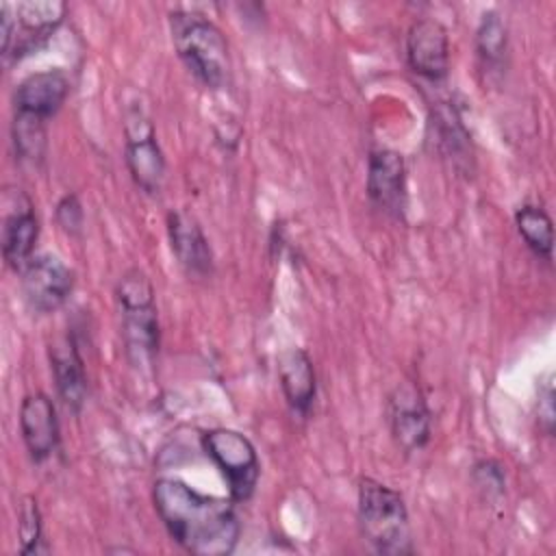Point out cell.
<instances>
[{"mask_svg": "<svg viewBox=\"0 0 556 556\" xmlns=\"http://www.w3.org/2000/svg\"><path fill=\"white\" fill-rule=\"evenodd\" d=\"M115 298L122 311V339L126 356L135 367H150L159 352L161 330L154 287L148 274L139 267L126 269L117 280Z\"/></svg>", "mask_w": 556, "mask_h": 556, "instance_id": "cell-4", "label": "cell"}, {"mask_svg": "<svg viewBox=\"0 0 556 556\" xmlns=\"http://www.w3.org/2000/svg\"><path fill=\"white\" fill-rule=\"evenodd\" d=\"M202 450L228 482L230 500L248 502L261 476V463L252 441L232 428H211L202 434Z\"/></svg>", "mask_w": 556, "mask_h": 556, "instance_id": "cell-6", "label": "cell"}, {"mask_svg": "<svg viewBox=\"0 0 556 556\" xmlns=\"http://www.w3.org/2000/svg\"><path fill=\"white\" fill-rule=\"evenodd\" d=\"M67 13L65 2H4L0 7L2 17V56L4 61H20L22 56L37 52L61 26Z\"/></svg>", "mask_w": 556, "mask_h": 556, "instance_id": "cell-5", "label": "cell"}, {"mask_svg": "<svg viewBox=\"0 0 556 556\" xmlns=\"http://www.w3.org/2000/svg\"><path fill=\"white\" fill-rule=\"evenodd\" d=\"M539 426L541 430L552 437L556 424V408H554V376L552 371L539 376Z\"/></svg>", "mask_w": 556, "mask_h": 556, "instance_id": "cell-24", "label": "cell"}, {"mask_svg": "<svg viewBox=\"0 0 556 556\" xmlns=\"http://www.w3.org/2000/svg\"><path fill=\"white\" fill-rule=\"evenodd\" d=\"M169 30L178 59L204 87L228 85L232 70L228 41L215 22L195 11H172Z\"/></svg>", "mask_w": 556, "mask_h": 556, "instance_id": "cell-2", "label": "cell"}, {"mask_svg": "<svg viewBox=\"0 0 556 556\" xmlns=\"http://www.w3.org/2000/svg\"><path fill=\"white\" fill-rule=\"evenodd\" d=\"M20 432L28 456L43 463L59 447V419L46 393H28L20 406Z\"/></svg>", "mask_w": 556, "mask_h": 556, "instance_id": "cell-15", "label": "cell"}, {"mask_svg": "<svg viewBox=\"0 0 556 556\" xmlns=\"http://www.w3.org/2000/svg\"><path fill=\"white\" fill-rule=\"evenodd\" d=\"M124 119L128 172L141 191L154 195L165 178V156L156 141L154 126L141 106H128Z\"/></svg>", "mask_w": 556, "mask_h": 556, "instance_id": "cell-7", "label": "cell"}, {"mask_svg": "<svg viewBox=\"0 0 556 556\" xmlns=\"http://www.w3.org/2000/svg\"><path fill=\"white\" fill-rule=\"evenodd\" d=\"M46 124L43 119L30 117L15 113L13 124H11V137H13V148L20 161L24 163H41L46 154Z\"/></svg>", "mask_w": 556, "mask_h": 556, "instance_id": "cell-20", "label": "cell"}, {"mask_svg": "<svg viewBox=\"0 0 556 556\" xmlns=\"http://www.w3.org/2000/svg\"><path fill=\"white\" fill-rule=\"evenodd\" d=\"M152 502L172 541L195 556H228L235 552L241 523L232 500L200 493L182 480L159 478Z\"/></svg>", "mask_w": 556, "mask_h": 556, "instance_id": "cell-1", "label": "cell"}, {"mask_svg": "<svg viewBox=\"0 0 556 556\" xmlns=\"http://www.w3.org/2000/svg\"><path fill=\"white\" fill-rule=\"evenodd\" d=\"M167 237L172 252L185 274L193 278H206L213 271V250L208 239L193 215L187 211L167 213Z\"/></svg>", "mask_w": 556, "mask_h": 556, "instance_id": "cell-13", "label": "cell"}, {"mask_svg": "<svg viewBox=\"0 0 556 556\" xmlns=\"http://www.w3.org/2000/svg\"><path fill=\"white\" fill-rule=\"evenodd\" d=\"M20 276L24 300L39 315L59 311L74 289V271L54 254H35Z\"/></svg>", "mask_w": 556, "mask_h": 556, "instance_id": "cell-9", "label": "cell"}, {"mask_svg": "<svg viewBox=\"0 0 556 556\" xmlns=\"http://www.w3.org/2000/svg\"><path fill=\"white\" fill-rule=\"evenodd\" d=\"M389 428L397 447L406 454L419 452L428 445L432 428H430V408L424 400V393L415 382H400L387 404Z\"/></svg>", "mask_w": 556, "mask_h": 556, "instance_id": "cell-10", "label": "cell"}, {"mask_svg": "<svg viewBox=\"0 0 556 556\" xmlns=\"http://www.w3.org/2000/svg\"><path fill=\"white\" fill-rule=\"evenodd\" d=\"M50 363L54 374V384L61 402L67 410L80 413L87 402V374H85V361L80 356V350L72 337H65L63 341H56L50 345Z\"/></svg>", "mask_w": 556, "mask_h": 556, "instance_id": "cell-17", "label": "cell"}, {"mask_svg": "<svg viewBox=\"0 0 556 556\" xmlns=\"http://www.w3.org/2000/svg\"><path fill=\"white\" fill-rule=\"evenodd\" d=\"M473 480L476 486L486 489V493L500 495L504 491V471L502 465L495 460H480L473 465Z\"/></svg>", "mask_w": 556, "mask_h": 556, "instance_id": "cell-25", "label": "cell"}, {"mask_svg": "<svg viewBox=\"0 0 556 556\" xmlns=\"http://www.w3.org/2000/svg\"><path fill=\"white\" fill-rule=\"evenodd\" d=\"M70 96V78L63 70H41L28 74L15 89V113L37 119H52Z\"/></svg>", "mask_w": 556, "mask_h": 556, "instance_id": "cell-14", "label": "cell"}, {"mask_svg": "<svg viewBox=\"0 0 556 556\" xmlns=\"http://www.w3.org/2000/svg\"><path fill=\"white\" fill-rule=\"evenodd\" d=\"M276 363L280 389L291 413L306 419L317 393V378L311 356L302 348H287L278 354Z\"/></svg>", "mask_w": 556, "mask_h": 556, "instance_id": "cell-16", "label": "cell"}, {"mask_svg": "<svg viewBox=\"0 0 556 556\" xmlns=\"http://www.w3.org/2000/svg\"><path fill=\"white\" fill-rule=\"evenodd\" d=\"M4 219H2V256L13 271H22L35 256V243L39 237V219L33 202L20 189L4 193Z\"/></svg>", "mask_w": 556, "mask_h": 556, "instance_id": "cell-12", "label": "cell"}, {"mask_svg": "<svg viewBox=\"0 0 556 556\" xmlns=\"http://www.w3.org/2000/svg\"><path fill=\"white\" fill-rule=\"evenodd\" d=\"M476 54L484 72L495 74L506 65L508 28L497 11H484L476 28Z\"/></svg>", "mask_w": 556, "mask_h": 556, "instance_id": "cell-18", "label": "cell"}, {"mask_svg": "<svg viewBox=\"0 0 556 556\" xmlns=\"http://www.w3.org/2000/svg\"><path fill=\"white\" fill-rule=\"evenodd\" d=\"M54 219L59 224V228L63 232H67L70 237H76L83 232V224H85V211L83 204L78 200L76 193H65L54 208Z\"/></svg>", "mask_w": 556, "mask_h": 556, "instance_id": "cell-23", "label": "cell"}, {"mask_svg": "<svg viewBox=\"0 0 556 556\" xmlns=\"http://www.w3.org/2000/svg\"><path fill=\"white\" fill-rule=\"evenodd\" d=\"M356 517L361 534L374 552L384 556L415 552L408 510L404 497L395 489L374 478H361L356 491Z\"/></svg>", "mask_w": 556, "mask_h": 556, "instance_id": "cell-3", "label": "cell"}, {"mask_svg": "<svg viewBox=\"0 0 556 556\" xmlns=\"http://www.w3.org/2000/svg\"><path fill=\"white\" fill-rule=\"evenodd\" d=\"M365 191L374 208L393 219H404L408 206L404 156L389 148L369 152Z\"/></svg>", "mask_w": 556, "mask_h": 556, "instance_id": "cell-8", "label": "cell"}, {"mask_svg": "<svg viewBox=\"0 0 556 556\" xmlns=\"http://www.w3.org/2000/svg\"><path fill=\"white\" fill-rule=\"evenodd\" d=\"M515 226L528 250L545 261L552 263V252H554V228H552V217L545 213V208L534 206V204H523L515 213Z\"/></svg>", "mask_w": 556, "mask_h": 556, "instance_id": "cell-19", "label": "cell"}, {"mask_svg": "<svg viewBox=\"0 0 556 556\" xmlns=\"http://www.w3.org/2000/svg\"><path fill=\"white\" fill-rule=\"evenodd\" d=\"M408 67L428 83H441L450 72L447 28L432 17L415 20L406 35Z\"/></svg>", "mask_w": 556, "mask_h": 556, "instance_id": "cell-11", "label": "cell"}, {"mask_svg": "<svg viewBox=\"0 0 556 556\" xmlns=\"http://www.w3.org/2000/svg\"><path fill=\"white\" fill-rule=\"evenodd\" d=\"M437 126V141L441 146V150L445 152V156L450 159H471L467 156V148H469V135L458 117V113L454 111V106H441L434 113V122Z\"/></svg>", "mask_w": 556, "mask_h": 556, "instance_id": "cell-21", "label": "cell"}, {"mask_svg": "<svg viewBox=\"0 0 556 556\" xmlns=\"http://www.w3.org/2000/svg\"><path fill=\"white\" fill-rule=\"evenodd\" d=\"M17 534H20V554L30 556L41 552L43 541V528H41V513L37 506V500L33 495H26L20 506V521H17Z\"/></svg>", "mask_w": 556, "mask_h": 556, "instance_id": "cell-22", "label": "cell"}]
</instances>
